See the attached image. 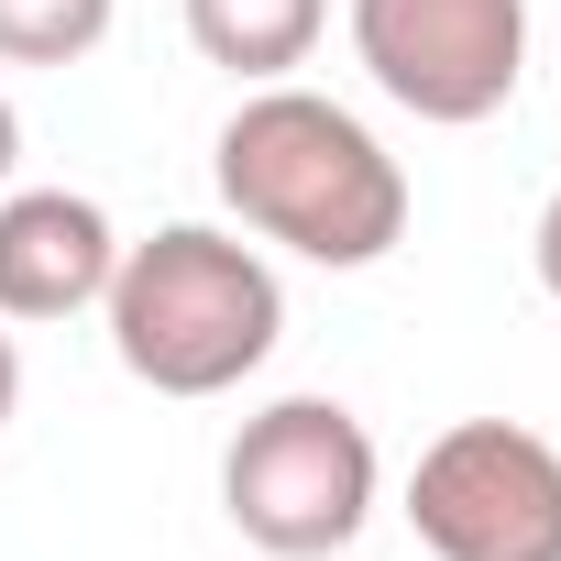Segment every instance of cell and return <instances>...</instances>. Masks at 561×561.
<instances>
[{
	"mask_svg": "<svg viewBox=\"0 0 561 561\" xmlns=\"http://www.w3.org/2000/svg\"><path fill=\"white\" fill-rule=\"evenodd\" d=\"M209 176L231 198L242 231L264 242H287L309 264H375L408 242V165L320 89H287V78H264L220 144H209Z\"/></svg>",
	"mask_w": 561,
	"mask_h": 561,
	"instance_id": "6da1fadb",
	"label": "cell"
},
{
	"mask_svg": "<svg viewBox=\"0 0 561 561\" xmlns=\"http://www.w3.org/2000/svg\"><path fill=\"white\" fill-rule=\"evenodd\" d=\"M111 353L122 375H144L154 397H220L242 386L275 331H287V287L275 264L209 220H165L154 242H122L111 264Z\"/></svg>",
	"mask_w": 561,
	"mask_h": 561,
	"instance_id": "7a4b0ae2",
	"label": "cell"
},
{
	"mask_svg": "<svg viewBox=\"0 0 561 561\" xmlns=\"http://www.w3.org/2000/svg\"><path fill=\"white\" fill-rule=\"evenodd\" d=\"M220 506L275 561H331L375 517V440L342 397H275L220 451Z\"/></svg>",
	"mask_w": 561,
	"mask_h": 561,
	"instance_id": "3957f363",
	"label": "cell"
},
{
	"mask_svg": "<svg viewBox=\"0 0 561 561\" xmlns=\"http://www.w3.org/2000/svg\"><path fill=\"white\" fill-rule=\"evenodd\" d=\"M430 561H561V440L528 419H451L408 473Z\"/></svg>",
	"mask_w": 561,
	"mask_h": 561,
	"instance_id": "277c9868",
	"label": "cell"
},
{
	"mask_svg": "<svg viewBox=\"0 0 561 561\" xmlns=\"http://www.w3.org/2000/svg\"><path fill=\"white\" fill-rule=\"evenodd\" d=\"M353 56L419 122H495L528 67V0H353Z\"/></svg>",
	"mask_w": 561,
	"mask_h": 561,
	"instance_id": "5b68a950",
	"label": "cell"
},
{
	"mask_svg": "<svg viewBox=\"0 0 561 561\" xmlns=\"http://www.w3.org/2000/svg\"><path fill=\"white\" fill-rule=\"evenodd\" d=\"M111 209L78 187H23L0 198V320H67L89 298H111Z\"/></svg>",
	"mask_w": 561,
	"mask_h": 561,
	"instance_id": "8992f818",
	"label": "cell"
},
{
	"mask_svg": "<svg viewBox=\"0 0 561 561\" xmlns=\"http://www.w3.org/2000/svg\"><path fill=\"white\" fill-rule=\"evenodd\" d=\"M320 12H331V0H187V45H198L209 67H231V78L264 89V78L309 67Z\"/></svg>",
	"mask_w": 561,
	"mask_h": 561,
	"instance_id": "52a82bcc",
	"label": "cell"
},
{
	"mask_svg": "<svg viewBox=\"0 0 561 561\" xmlns=\"http://www.w3.org/2000/svg\"><path fill=\"white\" fill-rule=\"evenodd\" d=\"M111 34V0H0V67H78Z\"/></svg>",
	"mask_w": 561,
	"mask_h": 561,
	"instance_id": "ba28073f",
	"label": "cell"
},
{
	"mask_svg": "<svg viewBox=\"0 0 561 561\" xmlns=\"http://www.w3.org/2000/svg\"><path fill=\"white\" fill-rule=\"evenodd\" d=\"M539 287H550V309H561V187H550V209H539Z\"/></svg>",
	"mask_w": 561,
	"mask_h": 561,
	"instance_id": "9c48e42d",
	"label": "cell"
},
{
	"mask_svg": "<svg viewBox=\"0 0 561 561\" xmlns=\"http://www.w3.org/2000/svg\"><path fill=\"white\" fill-rule=\"evenodd\" d=\"M12 408H23V353H12V331H0V430H12Z\"/></svg>",
	"mask_w": 561,
	"mask_h": 561,
	"instance_id": "30bf717a",
	"label": "cell"
},
{
	"mask_svg": "<svg viewBox=\"0 0 561 561\" xmlns=\"http://www.w3.org/2000/svg\"><path fill=\"white\" fill-rule=\"evenodd\" d=\"M12 154H23V122H12V100H0V176H12Z\"/></svg>",
	"mask_w": 561,
	"mask_h": 561,
	"instance_id": "8fae6325",
	"label": "cell"
}]
</instances>
